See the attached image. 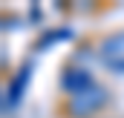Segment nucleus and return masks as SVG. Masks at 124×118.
<instances>
[{
  "mask_svg": "<svg viewBox=\"0 0 124 118\" xmlns=\"http://www.w3.org/2000/svg\"><path fill=\"white\" fill-rule=\"evenodd\" d=\"M104 101H107V92L98 89V87H90V89H84V92H78V95H69V112L87 118L90 112H95Z\"/></svg>",
  "mask_w": 124,
  "mask_h": 118,
  "instance_id": "f257e3e1",
  "label": "nucleus"
},
{
  "mask_svg": "<svg viewBox=\"0 0 124 118\" xmlns=\"http://www.w3.org/2000/svg\"><path fill=\"white\" fill-rule=\"evenodd\" d=\"M101 60H104L110 69L124 72V32L110 35V37L101 43Z\"/></svg>",
  "mask_w": 124,
  "mask_h": 118,
  "instance_id": "f03ea898",
  "label": "nucleus"
},
{
  "mask_svg": "<svg viewBox=\"0 0 124 118\" xmlns=\"http://www.w3.org/2000/svg\"><path fill=\"white\" fill-rule=\"evenodd\" d=\"M61 84H63V89H66L69 95H78V92H84V89L95 87L87 69H66L63 78H61Z\"/></svg>",
  "mask_w": 124,
  "mask_h": 118,
  "instance_id": "7ed1b4c3",
  "label": "nucleus"
}]
</instances>
